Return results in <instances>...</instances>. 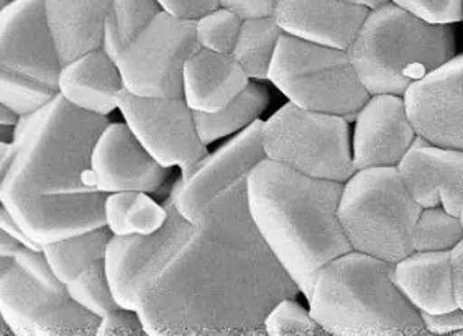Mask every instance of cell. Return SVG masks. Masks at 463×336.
Wrapping results in <instances>:
<instances>
[{"label": "cell", "mask_w": 463, "mask_h": 336, "mask_svg": "<svg viewBox=\"0 0 463 336\" xmlns=\"http://www.w3.org/2000/svg\"><path fill=\"white\" fill-rule=\"evenodd\" d=\"M152 235L116 237L106 255L117 303L150 336H263L269 310L301 289L251 219L247 177L184 219L173 197Z\"/></svg>", "instance_id": "1"}, {"label": "cell", "mask_w": 463, "mask_h": 336, "mask_svg": "<svg viewBox=\"0 0 463 336\" xmlns=\"http://www.w3.org/2000/svg\"><path fill=\"white\" fill-rule=\"evenodd\" d=\"M108 117L70 104L61 94L20 118L14 142L0 145V201L40 245L96 230L108 195L98 187L92 153Z\"/></svg>", "instance_id": "2"}, {"label": "cell", "mask_w": 463, "mask_h": 336, "mask_svg": "<svg viewBox=\"0 0 463 336\" xmlns=\"http://www.w3.org/2000/svg\"><path fill=\"white\" fill-rule=\"evenodd\" d=\"M342 191L268 158L247 176L251 219L306 297L321 267L354 251L339 220Z\"/></svg>", "instance_id": "3"}, {"label": "cell", "mask_w": 463, "mask_h": 336, "mask_svg": "<svg viewBox=\"0 0 463 336\" xmlns=\"http://www.w3.org/2000/svg\"><path fill=\"white\" fill-rule=\"evenodd\" d=\"M327 335H429L422 313L394 281V265L350 251L317 271L307 294Z\"/></svg>", "instance_id": "4"}, {"label": "cell", "mask_w": 463, "mask_h": 336, "mask_svg": "<svg viewBox=\"0 0 463 336\" xmlns=\"http://www.w3.org/2000/svg\"><path fill=\"white\" fill-rule=\"evenodd\" d=\"M455 50L450 25L429 23L386 2L370 9L348 54L372 96L404 98L411 86L450 61Z\"/></svg>", "instance_id": "5"}, {"label": "cell", "mask_w": 463, "mask_h": 336, "mask_svg": "<svg viewBox=\"0 0 463 336\" xmlns=\"http://www.w3.org/2000/svg\"><path fill=\"white\" fill-rule=\"evenodd\" d=\"M0 317L17 336L98 335L100 317L74 301L43 251L0 230Z\"/></svg>", "instance_id": "6"}, {"label": "cell", "mask_w": 463, "mask_h": 336, "mask_svg": "<svg viewBox=\"0 0 463 336\" xmlns=\"http://www.w3.org/2000/svg\"><path fill=\"white\" fill-rule=\"evenodd\" d=\"M420 212L398 168L360 169L340 197V225L352 249L392 265L414 253Z\"/></svg>", "instance_id": "7"}, {"label": "cell", "mask_w": 463, "mask_h": 336, "mask_svg": "<svg viewBox=\"0 0 463 336\" xmlns=\"http://www.w3.org/2000/svg\"><path fill=\"white\" fill-rule=\"evenodd\" d=\"M61 71L45 0H12L0 10V104L33 114L60 94Z\"/></svg>", "instance_id": "8"}, {"label": "cell", "mask_w": 463, "mask_h": 336, "mask_svg": "<svg viewBox=\"0 0 463 336\" xmlns=\"http://www.w3.org/2000/svg\"><path fill=\"white\" fill-rule=\"evenodd\" d=\"M268 79L289 102L332 116H358L370 92L350 60L348 50L312 43L283 33Z\"/></svg>", "instance_id": "9"}, {"label": "cell", "mask_w": 463, "mask_h": 336, "mask_svg": "<svg viewBox=\"0 0 463 336\" xmlns=\"http://www.w3.org/2000/svg\"><path fill=\"white\" fill-rule=\"evenodd\" d=\"M268 160L306 176L345 184L356 173L347 118L286 104L263 122Z\"/></svg>", "instance_id": "10"}, {"label": "cell", "mask_w": 463, "mask_h": 336, "mask_svg": "<svg viewBox=\"0 0 463 336\" xmlns=\"http://www.w3.org/2000/svg\"><path fill=\"white\" fill-rule=\"evenodd\" d=\"M203 46L196 22L161 10L116 62L124 86L140 98H184V68Z\"/></svg>", "instance_id": "11"}, {"label": "cell", "mask_w": 463, "mask_h": 336, "mask_svg": "<svg viewBox=\"0 0 463 336\" xmlns=\"http://www.w3.org/2000/svg\"><path fill=\"white\" fill-rule=\"evenodd\" d=\"M117 108L153 158L165 168H181L183 179L209 156L184 98H140L124 89L117 96Z\"/></svg>", "instance_id": "12"}, {"label": "cell", "mask_w": 463, "mask_h": 336, "mask_svg": "<svg viewBox=\"0 0 463 336\" xmlns=\"http://www.w3.org/2000/svg\"><path fill=\"white\" fill-rule=\"evenodd\" d=\"M261 133L263 122H253L221 150L209 154L191 176L181 177L171 187L170 195L184 219L193 223L199 221L217 195L241 177L249 176L251 169L267 160Z\"/></svg>", "instance_id": "13"}, {"label": "cell", "mask_w": 463, "mask_h": 336, "mask_svg": "<svg viewBox=\"0 0 463 336\" xmlns=\"http://www.w3.org/2000/svg\"><path fill=\"white\" fill-rule=\"evenodd\" d=\"M404 102L419 136L463 151V54L411 86Z\"/></svg>", "instance_id": "14"}, {"label": "cell", "mask_w": 463, "mask_h": 336, "mask_svg": "<svg viewBox=\"0 0 463 336\" xmlns=\"http://www.w3.org/2000/svg\"><path fill=\"white\" fill-rule=\"evenodd\" d=\"M418 132L402 96H372L356 116L354 164L356 171L398 168Z\"/></svg>", "instance_id": "15"}, {"label": "cell", "mask_w": 463, "mask_h": 336, "mask_svg": "<svg viewBox=\"0 0 463 336\" xmlns=\"http://www.w3.org/2000/svg\"><path fill=\"white\" fill-rule=\"evenodd\" d=\"M92 169L99 189L106 194L125 191L155 194L168 177V168L153 158L127 124H109L100 133L92 153Z\"/></svg>", "instance_id": "16"}, {"label": "cell", "mask_w": 463, "mask_h": 336, "mask_svg": "<svg viewBox=\"0 0 463 336\" xmlns=\"http://www.w3.org/2000/svg\"><path fill=\"white\" fill-rule=\"evenodd\" d=\"M402 181L422 209L442 205L460 217L463 205V151L439 146L419 136L398 164Z\"/></svg>", "instance_id": "17"}, {"label": "cell", "mask_w": 463, "mask_h": 336, "mask_svg": "<svg viewBox=\"0 0 463 336\" xmlns=\"http://www.w3.org/2000/svg\"><path fill=\"white\" fill-rule=\"evenodd\" d=\"M370 9L348 0H278L273 17L288 35L348 50Z\"/></svg>", "instance_id": "18"}, {"label": "cell", "mask_w": 463, "mask_h": 336, "mask_svg": "<svg viewBox=\"0 0 463 336\" xmlns=\"http://www.w3.org/2000/svg\"><path fill=\"white\" fill-rule=\"evenodd\" d=\"M249 79L233 54L201 48L184 68V100L193 112L215 114L241 96Z\"/></svg>", "instance_id": "19"}, {"label": "cell", "mask_w": 463, "mask_h": 336, "mask_svg": "<svg viewBox=\"0 0 463 336\" xmlns=\"http://www.w3.org/2000/svg\"><path fill=\"white\" fill-rule=\"evenodd\" d=\"M394 281L420 313L439 315L458 307L452 251H414L394 265Z\"/></svg>", "instance_id": "20"}, {"label": "cell", "mask_w": 463, "mask_h": 336, "mask_svg": "<svg viewBox=\"0 0 463 336\" xmlns=\"http://www.w3.org/2000/svg\"><path fill=\"white\" fill-rule=\"evenodd\" d=\"M124 89L116 60L104 48L62 66L60 94L72 106L90 114L108 117L114 112L117 96Z\"/></svg>", "instance_id": "21"}, {"label": "cell", "mask_w": 463, "mask_h": 336, "mask_svg": "<svg viewBox=\"0 0 463 336\" xmlns=\"http://www.w3.org/2000/svg\"><path fill=\"white\" fill-rule=\"evenodd\" d=\"M112 0H45L48 25L62 66L104 48Z\"/></svg>", "instance_id": "22"}, {"label": "cell", "mask_w": 463, "mask_h": 336, "mask_svg": "<svg viewBox=\"0 0 463 336\" xmlns=\"http://www.w3.org/2000/svg\"><path fill=\"white\" fill-rule=\"evenodd\" d=\"M112 238L114 233L108 225H104L96 230L48 243L43 247V255L48 265L52 266L54 275L68 285L86 267L98 263L100 259H106L109 243Z\"/></svg>", "instance_id": "23"}, {"label": "cell", "mask_w": 463, "mask_h": 336, "mask_svg": "<svg viewBox=\"0 0 463 336\" xmlns=\"http://www.w3.org/2000/svg\"><path fill=\"white\" fill-rule=\"evenodd\" d=\"M166 219V207L142 191L114 192L106 199V220L116 237L152 235L160 230Z\"/></svg>", "instance_id": "24"}, {"label": "cell", "mask_w": 463, "mask_h": 336, "mask_svg": "<svg viewBox=\"0 0 463 336\" xmlns=\"http://www.w3.org/2000/svg\"><path fill=\"white\" fill-rule=\"evenodd\" d=\"M269 104V94L263 84H251L245 88L239 98L215 114L194 112L196 128L205 145L221 140L227 135L245 130L260 120Z\"/></svg>", "instance_id": "25"}, {"label": "cell", "mask_w": 463, "mask_h": 336, "mask_svg": "<svg viewBox=\"0 0 463 336\" xmlns=\"http://www.w3.org/2000/svg\"><path fill=\"white\" fill-rule=\"evenodd\" d=\"M283 33L273 15L243 20L232 54L241 62L250 79H268Z\"/></svg>", "instance_id": "26"}, {"label": "cell", "mask_w": 463, "mask_h": 336, "mask_svg": "<svg viewBox=\"0 0 463 336\" xmlns=\"http://www.w3.org/2000/svg\"><path fill=\"white\" fill-rule=\"evenodd\" d=\"M161 10L158 0H112L106 18L104 50L117 60Z\"/></svg>", "instance_id": "27"}, {"label": "cell", "mask_w": 463, "mask_h": 336, "mask_svg": "<svg viewBox=\"0 0 463 336\" xmlns=\"http://www.w3.org/2000/svg\"><path fill=\"white\" fill-rule=\"evenodd\" d=\"M462 239L460 217L444 207L422 209L414 230V251H452Z\"/></svg>", "instance_id": "28"}, {"label": "cell", "mask_w": 463, "mask_h": 336, "mask_svg": "<svg viewBox=\"0 0 463 336\" xmlns=\"http://www.w3.org/2000/svg\"><path fill=\"white\" fill-rule=\"evenodd\" d=\"M68 289L74 301L100 319L120 307L109 283L106 259L86 267L72 283L68 284Z\"/></svg>", "instance_id": "29"}, {"label": "cell", "mask_w": 463, "mask_h": 336, "mask_svg": "<svg viewBox=\"0 0 463 336\" xmlns=\"http://www.w3.org/2000/svg\"><path fill=\"white\" fill-rule=\"evenodd\" d=\"M243 18L235 12L219 7L196 22L197 40L203 48L231 54L241 33Z\"/></svg>", "instance_id": "30"}, {"label": "cell", "mask_w": 463, "mask_h": 336, "mask_svg": "<svg viewBox=\"0 0 463 336\" xmlns=\"http://www.w3.org/2000/svg\"><path fill=\"white\" fill-rule=\"evenodd\" d=\"M268 336H326L327 331L294 299L278 302L265 319Z\"/></svg>", "instance_id": "31"}, {"label": "cell", "mask_w": 463, "mask_h": 336, "mask_svg": "<svg viewBox=\"0 0 463 336\" xmlns=\"http://www.w3.org/2000/svg\"><path fill=\"white\" fill-rule=\"evenodd\" d=\"M429 23L450 25L463 20V0H390Z\"/></svg>", "instance_id": "32"}, {"label": "cell", "mask_w": 463, "mask_h": 336, "mask_svg": "<svg viewBox=\"0 0 463 336\" xmlns=\"http://www.w3.org/2000/svg\"><path fill=\"white\" fill-rule=\"evenodd\" d=\"M146 330L137 310L118 309L109 312L99 323L98 336H143Z\"/></svg>", "instance_id": "33"}, {"label": "cell", "mask_w": 463, "mask_h": 336, "mask_svg": "<svg viewBox=\"0 0 463 336\" xmlns=\"http://www.w3.org/2000/svg\"><path fill=\"white\" fill-rule=\"evenodd\" d=\"M158 4L171 15L194 22L221 7L219 0H158Z\"/></svg>", "instance_id": "34"}, {"label": "cell", "mask_w": 463, "mask_h": 336, "mask_svg": "<svg viewBox=\"0 0 463 336\" xmlns=\"http://www.w3.org/2000/svg\"><path fill=\"white\" fill-rule=\"evenodd\" d=\"M422 320L426 323L429 335L463 336V309L460 307L439 315L422 313Z\"/></svg>", "instance_id": "35"}, {"label": "cell", "mask_w": 463, "mask_h": 336, "mask_svg": "<svg viewBox=\"0 0 463 336\" xmlns=\"http://www.w3.org/2000/svg\"><path fill=\"white\" fill-rule=\"evenodd\" d=\"M278 0H219L221 7L235 12L243 20L273 15Z\"/></svg>", "instance_id": "36"}, {"label": "cell", "mask_w": 463, "mask_h": 336, "mask_svg": "<svg viewBox=\"0 0 463 336\" xmlns=\"http://www.w3.org/2000/svg\"><path fill=\"white\" fill-rule=\"evenodd\" d=\"M0 230L7 231L10 237L18 239L27 248L43 251V245H40V243H36L35 239L30 238L25 230L18 225V221L12 217V213L4 205L0 207Z\"/></svg>", "instance_id": "37"}, {"label": "cell", "mask_w": 463, "mask_h": 336, "mask_svg": "<svg viewBox=\"0 0 463 336\" xmlns=\"http://www.w3.org/2000/svg\"><path fill=\"white\" fill-rule=\"evenodd\" d=\"M452 267H454L455 299L463 309V239L452 249Z\"/></svg>", "instance_id": "38"}, {"label": "cell", "mask_w": 463, "mask_h": 336, "mask_svg": "<svg viewBox=\"0 0 463 336\" xmlns=\"http://www.w3.org/2000/svg\"><path fill=\"white\" fill-rule=\"evenodd\" d=\"M22 117L18 116L15 110H12L10 107L0 106V125H7V126H17Z\"/></svg>", "instance_id": "39"}, {"label": "cell", "mask_w": 463, "mask_h": 336, "mask_svg": "<svg viewBox=\"0 0 463 336\" xmlns=\"http://www.w3.org/2000/svg\"><path fill=\"white\" fill-rule=\"evenodd\" d=\"M348 2H354V4H360V5H365L368 9H374V7H380L390 0H348Z\"/></svg>", "instance_id": "40"}, {"label": "cell", "mask_w": 463, "mask_h": 336, "mask_svg": "<svg viewBox=\"0 0 463 336\" xmlns=\"http://www.w3.org/2000/svg\"><path fill=\"white\" fill-rule=\"evenodd\" d=\"M460 219H462V223H463V205H462V213H460Z\"/></svg>", "instance_id": "41"}]
</instances>
